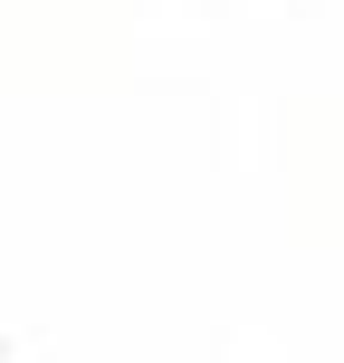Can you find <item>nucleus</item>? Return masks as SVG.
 <instances>
[]
</instances>
